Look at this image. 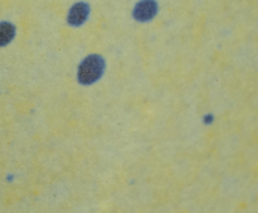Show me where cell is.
Returning <instances> with one entry per match:
<instances>
[{
    "mask_svg": "<svg viewBox=\"0 0 258 213\" xmlns=\"http://www.w3.org/2000/svg\"><path fill=\"white\" fill-rule=\"evenodd\" d=\"M105 68V61L101 56H88L80 66L78 70V80L83 85H91L102 76Z\"/></svg>",
    "mask_w": 258,
    "mask_h": 213,
    "instance_id": "cell-1",
    "label": "cell"
},
{
    "mask_svg": "<svg viewBox=\"0 0 258 213\" xmlns=\"http://www.w3.org/2000/svg\"><path fill=\"white\" fill-rule=\"evenodd\" d=\"M156 12H158V4L155 0H141L134 10V17L140 22H146L153 19Z\"/></svg>",
    "mask_w": 258,
    "mask_h": 213,
    "instance_id": "cell-2",
    "label": "cell"
},
{
    "mask_svg": "<svg viewBox=\"0 0 258 213\" xmlns=\"http://www.w3.org/2000/svg\"><path fill=\"white\" fill-rule=\"evenodd\" d=\"M88 5L86 3H77V4L73 5L70 10V14H68V23L71 25H81L85 23V20L88 17Z\"/></svg>",
    "mask_w": 258,
    "mask_h": 213,
    "instance_id": "cell-3",
    "label": "cell"
},
{
    "mask_svg": "<svg viewBox=\"0 0 258 213\" xmlns=\"http://www.w3.org/2000/svg\"><path fill=\"white\" fill-rule=\"evenodd\" d=\"M14 35H15L14 25L7 22L0 23V47H2V45H7L8 43L12 42Z\"/></svg>",
    "mask_w": 258,
    "mask_h": 213,
    "instance_id": "cell-4",
    "label": "cell"
}]
</instances>
